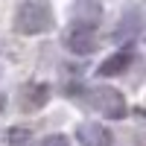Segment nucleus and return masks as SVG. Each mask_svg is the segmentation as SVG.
Wrapping results in <instances>:
<instances>
[{
    "instance_id": "nucleus-7",
    "label": "nucleus",
    "mask_w": 146,
    "mask_h": 146,
    "mask_svg": "<svg viewBox=\"0 0 146 146\" xmlns=\"http://www.w3.org/2000/svg\"><path fill=\"white\" fill-rule=\"evenodd\" d=\"M129 64H131V53L129 50H120V53L108 56L105 62L100 64V73H102V76H117V73H123Z\"/></svg>"
},
{
    "instance_id": "nucleus-3",
    "label": "nucleus",
    "mask_w": 146,
    "mask_h": 146,
    "mask_svg": "<svg viewBox=\"0 0 146 146\" xmlns=\"http://www.w3.org/2000/svg\"><path fill=\"white\" fill-rule=\"evenodd\" d=\"M64 44L70 53H79V56H88L94 47H96V27H88V23H73L64 35Z\"/></svg>"
},
{
    "instance_id": "nucleus-5",
    "label": "nucleus",
    "mask_w": 146,
    "mask_h": 146,
    "mask_svg": "<svg viewBox=\"0 0 146 146\" xmlns=\"http://www.w3.org/2000/svg\"><path fill=\"white\" fill-rule=\"evenodd\" d=\"M140 32V15L135 9L131 12H126L123 18H120V27L114 29V41L117 44H131V38Z\"/></svg>"
},
{
    "instance_id": "nucleus-8",
    "label": "nucleus",
    "mask_w": 146,
    "mask_h": 146,
    "mask_svg": "<svg viewBox=\"0 0 146 146\" xmlns=\"http://www.w3.org/2000/svg\"><path fill=\"white\" fill-rule=\"evenodd\" d=\"M6 143L9 146H32V135H29V129H9V135H6Z\"/></svg>"
},
{
    "instance_id": "nucleus-1",
    "label": "nucleus",
    "mask_w": 146,
    "mask_h": 146,
    "mask_svg": "<svg viewBox=\"0 0 146 146\" xmlns=\"http://www.w3.org/2000/svg\"><path fill=\"white\" fill-rule=\"evenodd\" d=\"M15 29L21 35H41L53 29V9L47 0H23L15 12Z\"/></svg>"
},
{
    "instance_id": "nucleus-2",
    "label": "nucleus",
    "mask_w": 146,
    "mask_h": 146,
    "mask_svg": "<svg viewBox=\"0 0 146 146\" xmlns=\"http://www.w3.org/2000/svg\"><path fill=\"white\" fill-rule=\"evenodd\" d=\"M91 105L100 111L102 117L111 120H123L126 117V100L117 88H108V85H100V88L91 91Z\"/></svg>"
},
{
    "instance_id": "nucleus-6",
    "label": "nucleus",
    "mask_w": 146,
    "mask_h": 146,
    "mask_svg": "<svg viewBox=\"0 0 146 146\" xmlns=\"http://www.w3.org/2000/svg\"><path fill=\"white\" fill-rule=\"evenodd\" d=\"M100 6L91 3V0H82V3L73 6V23H88V27H96L100 23Z\"/></svg>"
},
{
    "instance_id": "nucleus-4",
    "label": "nucleus",
    "mask_w": 146,
    "mask_h": 146,
    "mask_svg": "<svg viewBox=\"0 0 146 146\" xmlns=\"http://www.w3.org/2000/svg\"><path fill=\"white\" fill-rule=\"evenodd\" d=\"M76 140H79V146H111V131L100 123H79Z\"/></svg>"
},
{
    "instance_id": "nucleus-9",
    "label": "nucleus",
    "mask_w": 146,
    "mask_h": 146,
    "mask_svg": "<svg viewBox=\"0 0 146 146\" xmlns=\"http://www.w3.org/2000/svg\"><path fill=\"white\" fill-rule=\"evenodd\" d=\"M41 146H70V140H67L64 135H47V137L41 140Z\"/></svg>"
}]
</instances>
